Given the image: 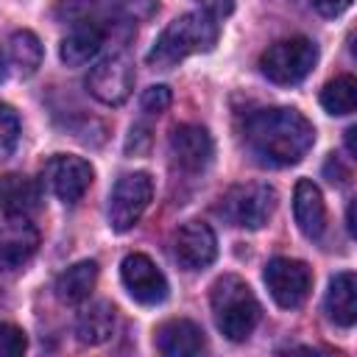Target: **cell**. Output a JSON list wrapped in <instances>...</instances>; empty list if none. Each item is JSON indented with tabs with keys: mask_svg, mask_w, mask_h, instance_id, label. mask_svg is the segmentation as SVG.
I'll return each instance as SVG.
<instances>
[{
	"mask_svg": "<svg viewBox=\"0 0 357 357\" xmlns=\"http://www.w3.org/2000/svg\"><path fill=\"white\" fill-rule=\"evenodd\" d=\"M243 139L257 162L287 167L307 156L315 142V128L298 109L271 106L257 109L243 120Z\"/></svg>",
	"mask_w": 357,
	"mask_h": 357,
	"instance_id": "1",
	"label": "cell"
},
{
	"mask_svg": "<svg viewBox=\"0 0 357 357\" xmlns=\"http://www.w3.org/2000/svg\"><path fill=\"white\" fill-rule=\"evenodd\" d=\"M220 36V25L206 11H187L176 17L153 42L148 53V64L156 70H170L187 56L209 53Z\"/></svg>",
	"mask_w": 357,
	"mask_h": 357,
	"instance_id": "2",
	"label": "cell"
},
{
	"mask_svg": "<svg viewBox=\"0 0 357 357\" xmlns=\"http://www.w3.org/2000/svg\"><path fill=\"white\" fill-rule=\"evenodd\" d=\"M156 11V0H59L53 17L73 25H92L106 33H131Z\"/></svg>",
	"mask_w": 357,
	"mask_h": 357,
	"instance_id": "3",
	"label": "cell"
},
{
	"mask_svg": "<svg viewBox=\"0 0 357 357\" xmlns=\"http://www.w3.org/2000/svg\"><path fill=\"white\" fill-rule=\"evenodd\" d=\"M209 304H212V318L218 332L234 343L245 340L257 329L262 315L254 290L237 273H223L212 282Z\"/></svg>",
	"mask_w": 357,
	"mask_h": 357,
	"instance_id": "4",
	"label": "cell"
},
{
	"mask_svg": "<svg viewBox=\"0 0 357 357\" xmlns=\"http://www.w3.org/2000/svg\"><path fill=\"white\" fill-rule=\"evenodd\" d=\"M318 61V45L307 36H290L273 42L262 56H259V70L268 81L290 86L304 81Z\"/></svg>",
	"mask_w": 357,
	"mask_h": 357,
	"instance_id": "5",
	"label": "cell"
},
{
	"mask_svg": "<svg viewBox=\"0 0 357 357\" xmlns=\"http://www.w3.org/2000/svg\"><path fill=\"white\" fill-rule=\"evenodd\" d=\"M276 190L262 181L237 184L220 201V215L240 229H262L276 212Z\"/></svg>",
	"mask_w": 357,
	"mask_h": 357,
	"instance_id": "6",
	"label": "cell"
},
{
	"mask_svg": "<svg viewBox=\"0 0 357 357\" xmlns=\"http://www.w3.org/2000/svg\"><path fill=\"white\" fill-rule=\"evenodd\" d=\"M153 198V178L142 170L126 173L117 178L109 195V226L114 231H128L139 223L148 204Z\"/></svg>",
	"mask_w": 357,
	"mask_h": 357,
	"instance_id": "7",
	"label": "cell"
},
{
	"mask_svg": "<svg viewBox=\"0 0 357 357\" xmlns=\"http://www.w3.org/2000/svg\"><path fill=\"white\" fill-rule=\"evenodd\" d=\"M271 298L282 307V310H296L307 301L310 290H312V271L307 268V262L301 259H290V257H273L265 265L262 273Z\"/></svg>",
	"mask_w": 357,
	"mask_h": 357,
	"instance_id": "8",
	"label": "cell"
},
{
	"mask_svg": "<svg viewBox=\"0 0 357 357\" xmlns=\"http://www.w3.org/2000/svg\"><path fill=\"white\" fill-rule=\"evenodd\" d=\"M86 89L95 100L106 106H120L131 98L134 89V64L126 53H114L98 61L86 75Z\"/></svg>",
	"mask_w": 357,
	"mask_h": 357,
	"instance_id": "9",
	"label": "cell"
},
{
	"mask_svg": "<svg viewBox=\"0 0 357 357\" xmlns=\"http://www.w3.org/2000/svg\"><path fill=\"white\" fill-rule=\"evenodd\" d=\"M42 178L50 187V192L64 201V204H75L84 198V192L89 190L95 170L84 156H73V153H56L45 162L42 167Z\"/></svg>",
	"mask_w": 357,
	"mask_h": 357,
	"instance_id": "10",
	"label": "cell"
},
{
	"mask_svg": "<svg viewBox=\"0 0 357 357\" xmlns=\"http://www.w3.org/2000/svg\"><path fill=\"white\" fill-rule=\"evenodd\" d=\"M39 248V231L20 212H0V271L22 268Z\"/></svg>",
	"mask_w": 357,
	"mask_h": 357,
	"instance_id": "11",
	"label": "cell"
},
{
	"mask_svg": "<svg viewBox=\"0 0 357 357\" xmlns=\"http://www.w3.org/2000/svg\"><path fill=\"white\" fill-rule=\"evenodd\" d=\"M120 279L128 290V296L139 304H162L167 298V279L165 273L156 268V262L145 254H126L120 262Z\"/></svg>",
	"mask_w": 357,
	"mask_h": 357,
	"instance_id": "12",
	"label": "cell"
},
{
	"mask_svg": "<svg viewBox=\"0 0 357 357\" xmlns=\"http://www.w3.org/2000/svg\"><path fill=\"white\" fill-rule=\"evenodd\" d=\"M173 257L184 271H204L218 257V237L209 223L187 220L173 234Z\"/></svg>",
	"mask_w": 357,
	"mask_h": 357,
	"instance_id": "13",
	"label": "cell"
},
{
	"mask_svg": "<svg viewBox=\"0 0 357 357\" xmlns=\"http://www.w3.org/2000/svg\"><path fill=\"white\" fill-rule=\"evenodd\" d=\"M170 156L178 162V167L190 173H201L204 167H209L215 156V142L204 126L181 123L170 131Z\"/></svg>",
	"mask_w": 357,
	"mask_h": 357,
	"instance_id": "14",
	"label": "cell"
},
{
	"mask_svg": "<svg viewBox=\"0 0 357 357\" xmlns=\"http://www.w3.org/2000/svg\"><path fill=\"white\" fill-rule=\"evenodd\" d=\"M156 349L165 357H192L206 349L204 329L190 318H170L156 329Z\"/></svg>",
	"mask_w": 357,
	"mask_h": 357,
	"instance_id": "15",
	"label": "cell"
},
{
	"mask_svg": "<svg viewBox=\"0 0 357 357\" xmlns=\"http://www.w3.org/2000/svg\"><path fill=\"white\" fill-rule=\"evenodd\" d=\"M293 215H296L298 229L310 240H318L324 234V229H326V206H324L321 190L310 178H301L296 184V190H293Z\"/></svg>",
	"mask_w": 357,
	"mask_h": 357,
	"instance_id": "16",
	"label": "cell"
},
{
	"mask_svg": "<svg viewBox=\"0 0 357 357\" xmlns=\"http://www.w3.org/2000/svg\"><path fill=\"white\" fill-rule=\"evenodd\" d=\"M324 310L329 315L332 324L349 329L357 321V276L351 271H340L332 276L326 298H324Z\"/></svg>",
	"mask_w": 357,
	"mask_h": 357,
	"instance_id": "17",
	"label": "cell"
},
{
	"mask_svg": "<svg viewBox=\"0 0 357 357\" xmlns=\"http://www.w3.org/2000/svg\"><path fill=\"white\" fill-rule=\"evenodd\" d=\"M109 33L92 25H73V31L61 39L59 45V56L67 67H81L89 59H95L100 53V47L106 45Z\"/></svg>",
	"mask_w": 357,
	"mask_h": 357,
	"instance_id": "18",
	"label": "cell"
},
{
	"mask_svg": "<svg viewBox=\"0 0 357 357\" xmlns=\"http://www.w3.org/2000/svg\"><path fill=\"white\" fill-rule=\"evenodd\" d=\"M117 326V310L109 301H95L86 310H81L75 321V337L84 346H100L114 335Z\"/></svg>",
	"mask_w": 357,
	"mask_h": 357,
	"instance_id": "19",
	"label": "cell"
},
{
	"mask_svg": "<svg viewBox=\"0 0 357 357\" xmlns=\"http://www.w3.org/2000/svg\"><path fill=\"white\" fill-rule=\"evenodd\" d=\"M42 201V190L33 178L22 176V173H3L0 176V209L6 212H36Z\"/></svg>",
	"mask_w": 357,
	"mask_h": 357,
	"instance_id": "20",
	"label": "cell"
},
{
	"mask_svg": "<svg viewBox=\"0 0 357 357\" xmlns=\"http://www.w3.org/2000/svg\"><path fill=\"white\" fill-rule=\"evenodd\" d=\"M98 282V262L95 259H81L75 265H70L67 271L59 273L56 279V296L64 304H78L84 298H89V293L95 290Z\"/></svg>",
	"mask_w": 357,
	"mask_h": 357,
	"instance_id": "21",
	"label": "cell"
},
{
	"mask_svg": "<svg viewBox=\"0 0 357 357\" xmlns=\"http://www.w3.org/2000/svg\"><path fill=\"white\" fill-rule=\"evenodd\" d=\"M8 59L11 64L17 67V73L22 78L33 75L42 64V42L36 39L33 31H17L11 33V42H8Z\"/></svg>",
	"mask_w": 357,
	"mask_h": 357,
	"instance_id": "22",
	"label": "cell"
},
{
	"mask_svg": "<svg viewBox=\"0 0 357 357\" xmlns=\"http://www.w3.org/2000/svg\"><path fill=\"white\" fill-rule=\"evenodd\" d=\"M321 106L329 114H351L357 106V81L351 75H335L321 89Z\"/></svg>",
	"mask_w": 357,
	"mask_h": 357,
	"instance_id": "23",
	"label": "cell"
},
{
	"mask_svg": "<svg viewBox=\"0 0 357 357\" xmlns=\"http://www.w3.org/2000/svg\"><path fill=\"white\" fill-rule=\"evenodd\" d=\"M20 139V117L8 103H0V159L14 151Z\"/></svg>",
	"mask_w": 357,
	"mask_h": 357,
	"instance_id": "24",
	"label": "cell"
},
{
	"mask_svg": "<svg viewBox=\"0 0 357 357\" xmlns=\"http://www.w3.org/2000/svg\"><path fill=\"white\" fill-rule=\"evenodd\" d=\"M28 349V337L20 326L0 321V357H20Z\"/></svg>",
	"mask_w": 357,
	"mask_h": 357,
	"instance_id": "25",
	"label": "cell"
},
{
	"mask_svg": "<svg viewBox=\"0 0 357 357\" xmlns=\"http://www.w3.org/2000/svg\"><path fill=\"white\" fill-rule=\"evenodd\" d=\"M170 100H173L170 89H167L165 84H156V86H148V89L142 92L139 106H142L145 114H162V112H167Z\"/></svg>",
	"mask_w": 357,
	"mask_h": 357,
	"instance_id": "26",
	"label": "cell"
},
{
	"mask_svg": "<svg viewBox=\"0 0 357 357\" xmlns=\"http://www.w3.org/2000/svg\"><path fill=\"white\" fill-rule=\"evenodd\" d=\"M351 3H354V0H312L315 11H318L321 17H340Z\"/></svg>",
	"mask_w": 357,
	"mask_h": 357,
	"instance_id": "27",
	"label": "cell"
},
{
	"mask_svg": "<svg viewBox=\"0 0 357 357\" xmlns=\"http://www.w3.org/2000/svg\"><path fill=\"white\" fill-rule=\"evenodd\" d=\"M324 176L332 181V184H343L346 178H349V170L340 165V159L332 153L329 159H326V165H324Z\"/></svg>",
	"mask_w": 357,
	"mask_h": 357,
	"instance_id": "28",
	"label": "cell"
},
{
	"mask_svg": "<svg viewBox=\"0 0 357 357\" xmlns=\"http://www.w3.org/2000/svg\"><path fill=\"white\" fill-rule=\"evenodd\" d=\"M198 3H201V11L212 14L215 20L231 14V8H234V0H198Z\"/></svg>",
	"mask_w": 357,
	"mask_h": 357,
	"instance_id": "29",
	"label": "cell"
},
{
	"mask_svg": "<svg viewBox=\"0 0 357 357\" xmlns=\"http://www.w3.org/2000/svg\"><path fill=\"white\" fill-rule=\"evenodd\" d=\"M354 134H357V126H351V128L346 131V148H349V153H351V156H357V142H354Z\"/></svg>",
	"mask_w": 357,
	"mask_h": 357,
	"instance_id": "30",
	"label": "cell"
},
{
	"mask_svg": "<svg viewBox=\"0 0 357 357\" xmlns=\"http://www.w3.org/2000/svg\"><path fill=\"white\" fill-rule=\"evenodd\" d=\"M346 226H349V234H354V204H349V212H346Z\"/></svg>",
	"mask_w": 357,
	"mask_h": 357,
	"instance_id": "31",
	"label": "cell"
},
{
	"mask_svg": "<svg viewBox=\"0 0 357 357\" xmlns=\"http://www.w3.org/2000/svg\"><path fill=\"white\" fill-rule=\"evenodd\" d=\"M6 75V59H3V53H0V78Z\"/></svg>",
	"mask_w": 357,
	"mask_h": 357,
	"instance_id": "32",
	"label": "cell"
}]
</instances>
